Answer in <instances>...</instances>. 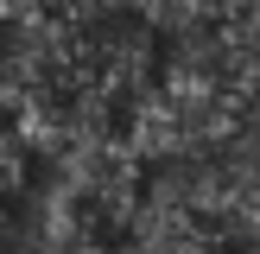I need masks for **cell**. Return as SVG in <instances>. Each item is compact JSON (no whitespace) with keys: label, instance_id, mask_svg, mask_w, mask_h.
Returning <instances> with one entry per match:
<instances>
[{"label":"cell","instance_id":"6da1fadb","mask_svg":"<svg viewBox=\"0 0 260 254\" xmlns=\"http://www.w3.org/2000/svg\"><path fill=\"white\" fill-rule=\"evenodd\" d=\"M108 7L134 13L152 38H172L184 25H203V19H222V13H248L254 0H108Z\"/></svg>","mask_w":260,"mask_h":254}]
</instances>
